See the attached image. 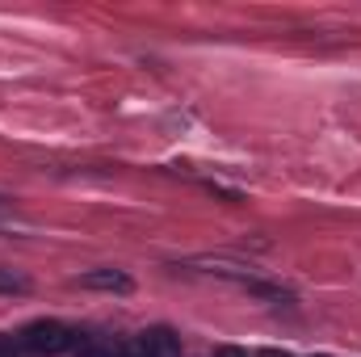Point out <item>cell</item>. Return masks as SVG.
Returning a JSON list of instances; mask_svg holds the SVG:
<instances>
[{
	"mask_svg": "<svg viewBox=\"0 0 361 357\" xmlns=\"http://www.w3.org/2000/svg\"><path fill=\"white\" fill-rule=\"evenodd\" d=\"M139 341L147 345V353L152 357H173L177 353V341H173L169 328H156V332H147V337H139Z\"/></svg>",
	"mask_w": 361,
	"mask_h": 357,
	"instance_id": "obj_3",
	"label": "cell"
},
{
	"mask_svg": "<svg viewBox=\"0 0 361 357\" xmlns=\"http://www.w3.org/2000/svg\"><path fill=\"white\" fill-rule=\"evenodd\" d=\"M0 210H4V202H0Z\"/></svg>",
	"mask_w": 361,
	"mask_h": 357,
	"instance_id": "obj_9",
	"label": "cell"
},
{
	"mask_svg": "<svg viewBox=\"0 0 361 357\" xmlns=\"http://www.w3.org/2000/svg\"><path fill=\"white\" fill-rule=\"evenodd\" d=\"M257 357H290V353H277V349H261Z\"/></svg>",
	"mask_w": 361,
	"mask_h": 357,
	"instance_id": "obj_8",
	"label": "cell"
},
{
	"mask_svg": "<svg viewBox=\"0 0 361 357\" xmlns=\"http://www.w3.org/2000/svg\"><path fill=\"white\" fill-rule=\"evenodd\" d=\"M30 290V277L17 273V269H0V294H25Z\"/></svg>",
	"mask_w": 361,
	"mask_h": 357,
	"instance_id": "obj_4",
	"label": "cell"
},
{
	"mask_svg": "<svg viewBox=\"0 0 361 357\" xmlns=\"http://www.w3.org/2000/svg\"><path fill=\"white\" fill-rule=\"evenodd\" d=\"M80 357H118V353H114V349H85Z\"/></svg>",
	"mask_w": 361,
	"mask_h": 357,
	"instance_id": "obj_6",
	"label": "cell"
},
{
	"mask_svg": "<svg viewBox=\"0 0 361 357\" xmlns=\"http://www.w3.org/2000/svg\"><path fill=\"white\" fill-rule=\"evenodd\" d=\"M214 357H248V353H244V349H231V345H223Z\"/></svg>",
	"mask_w": 361,
	"mask_h": 357,
	"instance_id": "obj_5",
	"label": "cell"
},
{
	"mask_svg": "<svg viewBox=\"0 0 361 357\" xmlns=\"http://www.w3.org/2000/svg\"><path fill=\"white\" fill-rule=\"evenodd\" d=\"M0 357H17V349H13L8 341H0Z\"/></svg>",
	"mask_w": 361,
	"mask_h": 357,
	"instance_id": "obj_7",
	"label": "cell"
},
{
	"mask_svg": "<svg viewBox=\"0 0 361 357\" xmlns=\"http://www.w3.org/2000/svg\"><path fill=\"white\" fill-rule=\"evenodd\" d=\"M21 345L38 357H59L76 345V337H72V328H63L59 320H34V324L21 332Z\"/></svg>",
	"mask_w": 361,
	"mask_h": 357,
	"instance_id": "obj_1",
	"label": "cell"
},
{
	"mask_svg": "<svg viewBox=\"0 0 361 357\" xmlns=\"http://www.w3.org/2000/svg\"><path fill=\"white\" fill-rule=\"evenodd\" d=\"M80 286H85V290H109V294H126L135 282H130L122 269H89V273L80 277Z\"/></svg>",
	"mask_w": 361,
	"mask_h": 357,
	"instance_id": "obj_2",
	"label": "cell"
}]
</instances>
